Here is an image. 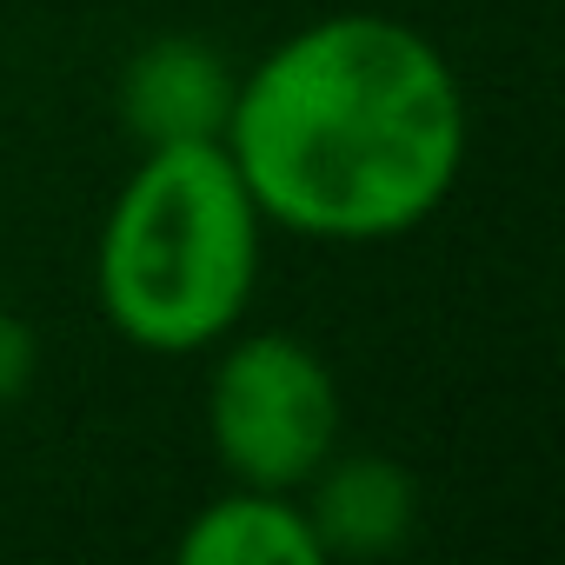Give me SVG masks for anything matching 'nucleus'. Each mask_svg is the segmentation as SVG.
I'll return each instance as SVG.
<instances>
[{
  "mask_svg": "<svg viewBox=\"0 0 565 565\" xmlns=\"http://www.w3.org/2000/svg\"><path fill=\"white\" fill-rule=\"evenodd\" d=\"M226 160L266 226L373 246L426 226L466 173V87L393 14H327L233 94Z\"/></svg>",
  "mask_w": 565,
  "mask_h": 565,
  "instance_id": "obj_1",
  "label": "nucleus"
},
{
  "mask_svg": "<svg viewBox=\"0 0 565 565\" xmlns=\"http://www.w3.org/2000/svg\"><path fill=\"white\" fill-rule=\"evenodd\" d=\"M259 239L266 213L220 140L147 147L120 180L94 246L107 327L140 353L220 347L253 307L266 253Z\"/></svg>",
  "mask_w": 565,
  "mask_h": 565,
  "instance_id": "obj_2",
  "label": "nucleus"
},
{
  "mask_svg": "<svg viewBox=\"0 0 565 565\" xmlns=\"http://www.w3.org/2000/svg\"><path fill=\"white\" fill-rule=\"evenodd\" d=\"M340 380L294 333H226L206 380V439L233 486L300 492L340 452Z\"/></svg>",
  "mask_w": 565,
  "mask_h": 565,
  "instance_id": "obj_3",
  "label": "nucleus"
},
{
  "mask_svg": "<svg viewBox=\"0 0 565 565\" xmlns=\"http://www.w3.org/2000/svg\"><path fill=\"white\" fill-rule=\"evenodd\" d=\"M233 94L239 74L226 67L220 47L193 41V34H160L140 54H127L120 67V127L134 134V147H200V140H226L233 120Z\"/></svg>",
  "mask_w": 565,
  "mask_h": 565,
  "instance_id": "obj_4",
  "label": "nucleus"
},
{
  "mask_svg": "<svg viewBox=\"0 0 565 565\" xmlns=\"http://www.w3.org/2000/svg\"><path fill=\"white\" fill-rule=\"evenodd\" d=\"M300 492L320 558H386L419 519V486L386 452H333Z\"/></svg>",
  "mask_w": 565,
  "mask_h": 565,
  "instance_id": "obj_5",
  "label": "nucleus"
},
{
  "mask_svg": "<svg viewBox=\"0 0 565 565\" xmlns=\"http://www.w3.org/2000/svg\"><path fill=\"white\" fill-rule=\"evenodd\" d=\"M180 558L186 565H327L300 492H273V486H226L180 532Z\"/></svg>",
  "mask_w": 565,
  "mask_h": 565,
  "instance_id": "obj_6",
  "label": "nucleus"
},
{
  "mask_svg": "<svg viewBox=\"0 0 565 565\" xmlns=\"http://www.w3.org/2000/svg\"><path fill=\"white\" fill-rule=\"evenodd\" d=\"M41 373V340L34 327L14 313V307H0V406H14Z\"/></svg>",
  "mask_w": 565,
  "mask_h": 565,
  "instance_id": "obj_7",
  "label": "nucleus"
}]
</instances>
